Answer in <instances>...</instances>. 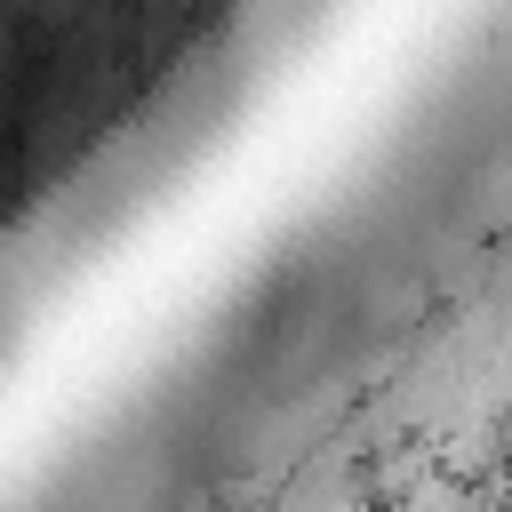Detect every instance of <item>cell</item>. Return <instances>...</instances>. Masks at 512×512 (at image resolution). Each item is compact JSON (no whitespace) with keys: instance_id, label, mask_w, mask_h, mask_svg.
<instances>
[]
</instances>
